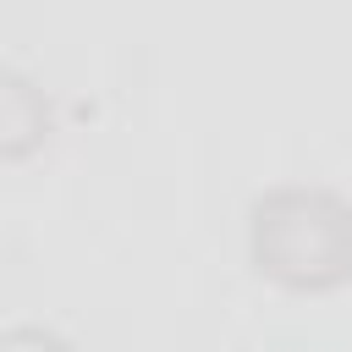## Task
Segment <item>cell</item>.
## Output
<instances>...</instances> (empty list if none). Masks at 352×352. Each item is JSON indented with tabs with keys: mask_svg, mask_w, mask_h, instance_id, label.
Returning a JSON list of instances; mask_svg holds the SVG:
<instances>
[{
	"mask_svg": "<svg viewBox=\"0 0 352 352\" xmlns=\"http://www.w3.org/2000/svg\"><path fill=\"white\" fill-rule=\"evenodd\" d=\"M50 126V104H44V88L16 72V66H0V160L6 154H28Z\"/></svg>",
	"mask_w": 352,
	"mask_h": 352,
	"instance_id": "cell-2",
	"label": "cell"
},
{
	"mask_svg": "<svg viewBox=\"0 0 352 352\" xmlns=\"http://www.w3.org/2000/svg\"><path fill=\"white\" fill-rule=\"evenodd\" d=\"M253 258L286 286L352 275V209L324 187H270L253 204Z\"/></svg>",
	"mask_w": 352,
	"mask_h": 352,
	"instance_id": "cell-1",
	"label": "cell"
},
{
	"mask_svg": "<svg viewBox=\"0 0 352 352\" xmlns=\"http://www.w3.org/2000/svg\"><path fill=\"white\" fill-rule=\"evenodd\" d=\"M0 352H72V346L44 324H11L0 330Z\"/></svg>",
	"mask_w": 352,
	"mask_h": 352,
	"instance_id": "cell-3",
	"label": "cell"
}]
</instances>
